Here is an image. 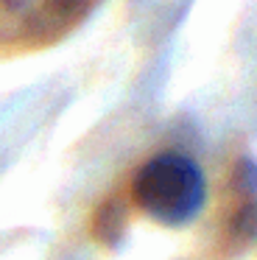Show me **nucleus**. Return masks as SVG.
Here are the masks:
<instances>
[{
    "instance_id": "f257e3e1",
    "label": "nucleus",
    "mask_w": 257,
    "mask_h": 260,
    "mask_svg": "<svg viewBox=\"0 0 257 260\" xmlns=\"http://www.w3.org/2000/svg\"><path fill=\"white\" fill-rule=\"evenodd\" d=\"M132 199L162 226H184L207 202V182L199 162L187 154L165 151L140 165L132 182Z\"/></svg>"
},
{
    "instance_id": "f03ea898",
    "label": "nucleus",
    "mask_w": 257,
    "mask_h": 260,
    "mask_svg": "<svg viewBox=\"0 0 257 260\" xmlns=\"http://www.w3.org/2000/svg\"><path fill=\"white\" fill-rule=\"evenodd\" d=\"M101 0H0V45L45 48L84 23Z\"/></svg>"
},
{
    "instance_id": "7ed1b4c3",
    "label": "nucleus",
    "mask_w": 257,
    "mask_h": 260,
    "mask_svg": "<svg viewBox=\"0 0 257 260\" xmlns=\"http://www.w3.org/2000/svg\"><path fill=\"white\" fill-rule=\"evenodd\" d=\"M123 232V210L115 202H104L92 215V235L101 243H115Z\"/></svg>"
}]
</instances>
